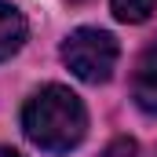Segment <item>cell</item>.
<instances>
[{
  "label": "cell",
  "mask_w": 157,
  "mask_h": 157,
  "mask_svg": "<svg viewBox=\"0 0 157 157\" xmlns=\"http://www.w3.org/2000/svg\"><path fill=\"white\" fill-rule=\"evenodd\" d=\"M22 132L44 154H70L88 135V110L66 84H44L22 106Z\"/></svg>",
  "instance_id": "obj_1"
},
{
  "label": "cell",
  "mask_w": 157,
  "mask_h": 157,
  "mask_svg": "<svg viewBox=\"0 0 157 157\" xmlns=\"http://www.w3.org/2000/svg\"><path fill=\"white\" fill-rule=\"evenodd\" d=\"M117 55L121 48L113 40V33L95 29V26H80L62 40V62L84 84H106L113 66H117Z\"/></svg>",
  "instance_id": "obj_2"
},
{
  "label": "cell",
  "mask_w": 157,
  "mask_h": 157,
  "mask_svg": "<svg viewBox=\"0 0 157 157\" xmlns=\"http://www.w3.org/2000/svg\"><path fill=\"white\" fill-rule=\"evenodd\" d=\"M132 99L146 117H157V37L139 51L135 73H132Z\"/></svg>",
  "instance_id": "obj_3"
},
{
  "label": "cell",
  "mask_w": 157,
  "mask_h": 157,
  "mask_svg": "<svg viewBox=\"0 0 157 157\" xmlns=\"http://www.w3.org/2000/svg\"><path fill=\"white\" fill-rule=\"evenodd\" d=\"M26 33H29L26 15L15 4L0 0V62H7L11 55H18V48L26 44Z\"/></svg>",
  "instance_id": "obj_4"
},
{
  "label": "cell",
  "mask_w": 157,
  "mask_h": 157,
  "mask_svg": "<svg viewBox=\"0 0 157 157\" xmlns=\"http://www.w3.org/2000/svg\"><path fill=\"white\" fill-rule=\"evenodd\" d=\"M110 7H113V18L117 22L139 26V22H146L157 11V0H110Z\"/></svg>",
  "instance_id": "obj_5"
},
{
  "label": "cell",
  "mask_w": 157,
  "mask_h": 157,
  "mask_svg": "<svg viewBox=\"0 0 157 157\" xmlns=\"http://www.w3.org/2000/svg\"><path fill=\"white\" fill-rule=\"evenodd\" d=\"M99 157H139V143L128 139V135H117V139H113Z\"/></svg>",
  "instance_id": "obj_6"
},
{
  "label": "cell",
  "mask_w": 157,
  "mask_h": 157,
  "mask_svg": "<svg viewBox=\"0 0 157 157\" xmlns=\"http://www.w3.org/2000/svg\"><path fill=\"white\" fill-rule=\"evenodd\" d=\"M0 157H22L18 150H11V146H0Z\"/></svg>",
  "instance_id": "obj_7"
},
{
  "label": "cell",
  "mask_w": 157,
  "mask_h": 157,
  "mask_svg": "<svg viewBox=\"0 0 157 157\" xmlns=\"http://www.w3.org/2000/svg\"><path fill=\"white\" fill-rule=\"evenodd\" d=\"M70 4H88V0H70Z\"/></svg>",
  "instance_id": "obj_8"
}]
</instances>
